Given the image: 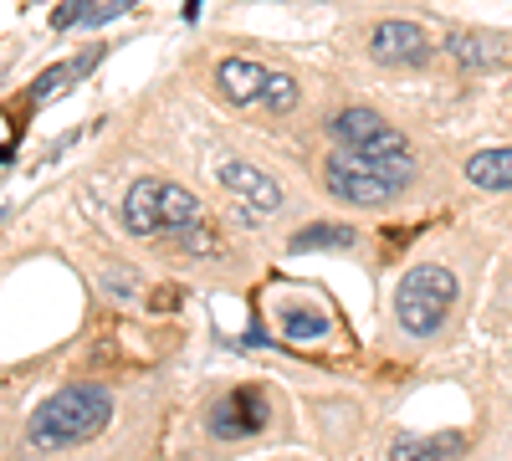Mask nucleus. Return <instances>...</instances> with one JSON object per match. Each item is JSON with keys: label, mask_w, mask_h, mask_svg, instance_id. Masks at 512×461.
I'll return each instance as SVG.
<instances>
[{"label": "nucleus", "mask_w": 512, "mask_h": 461, "mask_svg": "<svg viewBox=\"0 0 512 461\" xmlns=\"http://www.w3.org/2000/svg\"><path fill=\"white\" fill-rule=\"evenodd\" d=\"M113 415V395L93 380L82 385H67L57 395H47L36 410H31V426H26V441L36 451H67V446H82L93 441Z\"/></svg>", "instance_id": "f257e3e1"}, {"label": "nucleus", "mask_w": 512, "mask_h": 461, "mask_svg": "<svg viewBox=\"0 0 512 461\" xmlns=\"http://www.w3.org/2000/svg\"><path fill=\"white\" fill-rule=\"evenodd\" d=\"M456 303V277L436 262L425 267H410L395 287V318L405 333H415V339H431V333H441L446 313Z\"/></svg>", "instance_id": "f03ea898"}, {"label": "nucleus", "mask_w": 512, "mask_h": 461, "mask_svg": "<svg viewBox=\"0 0 512 461\" xmlns=\"http://www.w3.org/2000/svg\"><path fill=\"white\" fill-rule=\"evenodd\" d=\"M323 185H328V195H338V200H349V205H384V200H395L400 195V185L395 180H384L379 170H374V159H364V154H333L328 164H323Z\"/></svg>", "instance_id": "7ed1b4c3"}, {"label": "nucleus", "mask_w": 512, "mask_h": 461, "mask_svg": "<svg viewBox=\"0 0 512 461\" xmlns=\"http://www.w3.org/2000/svg\"><path fill=\"white\" fill-rule=\"evenodd\" d=\"M328 134L338 149H349V154H364V159H379V154H405V134L395 129V123H384L374 108H344L333 123H328Z\"/></svg>", "instance_id": "20e7f679"}, {"label": "nucleus", "mask_w": 512, "mask_h": 461, "mask_svg": "<svg viewBox=\"0 0 512 461\" xmlns=\"http://www.w3.org/2000/svg\"><path fill=\"white\" fill-rule=\"evenodd\" d=\"M369 57L374 62H390V67H420L431 57V41L415 21H379L369 31Z\"/></svg>", "instance_id": "39448f33"}, {"label": "nucleus", "mask_w": 512, "mask_h": 461, "mask_svg": "<svg viewBox=\"0 0 512 461\" xmlns=\"http://www.w3.org/2000/svg\"><path fill=\"white\" fill-rule=\"evenodd\" d=\"M210 436L216 441H241V436H256L267 426V400H262V390H236V395H226L216 410H210Z\"/></svg>", "instance_id": "423d86ee"}, {"label": "nucleus", "mask_w": 512, "mask_h": 461, "mask_svg": "<svg viewBox=\"0 0 512 461\" xmlns=\"http://www.w3.org/2000/svg\"><path fill=\"white\" fill-rule=\"evenodd\" d=\"M221 185L246 205V211H256V216H272V211H282V185L272 180V175H262L256 164H246V159H226L221 164Z\"/></svg>", "instance_id": "0eeeda50"}, {"label": "nucleus", "mask_w": 512, "mask_h": 461, "mask_svg": "<svg viewBox=\"0 0 512 461\" xmlns=\"http://www.w3.org/2000/svg\"><path fill=\"white\" fill-rule=\"evenodd\" d=\"M277 328L287 333V344H323L333 333V313L318 303H303V298H287V303H277Z\"/></svg>", "instance_id": "6e6552de"}, {"label": "nucleus", "mask_w": 512, "mask_h": 461, "mask_svg": "<svg viewBox=\"0 0 512 461\" xmlns=\"http://www.w3.org/2000/svg\"><path fill=\"white\" fill-rule=\"evenodd\" d=\"M267 67L262 62H251V57H226L221 67H216V82H221V93L231 98V103H262V93H267Z\"/></svg>", "instance_id": "1a4fd4ad"}, {"label": "nucleus", "mask_w": 512, "mask_h": 461, "mask_svg": "<svg viewBox=\"0 0 512 461\" xmlns=\"http://www.w3.org/2000/svg\"><path fill=\"white\" fill-rule=\"evenodd\" d=\"M441 47H446V57H451L456 67H466V72H487V67H502V62H507L502 41L477 36V31H451Z\"/></svg>", "instance_id": "9d476101"}, {"label": "nucleus", "mask_w": 512, "mask_h": 461, "mask_svg": "<svg viewBox=\"0 0 512 461\" xmlns=\"http://www.w3.org/2000/svg\"><path fill=\"white\" fill-rule=\"evenodd\" d=\"M123 226L134 236H159L164 231V216H159V180H134L123 200Z\"/></svg>", "instance_id": "9b49d317"}, {"label": "nucleus", "mask_w": 512, "mask_h": 461, "mask_svg": "<svg viewBox=\"0 0 512 461\" xmlns=\"http://www.w3.org/2000/svg\"><path fill=\"white\" fill-rule=\"evenodd\" d=\"M159 216H164V236L169 231H185V226H200L205 221V205L185 190V185H175V180H159Z\"/></svg>", "instance_id": "f8f14e48"}, {"label": "nucleus", "mask_w": 512, "mask_h": 461, "mask_svg": "<svg viewBox=\"0 0 512 461\" xmlns=\"http://www.w3.org/2000/svg\"><path fill=\"white\" fill-rule=\"evenodd\" d=\"M466 451V436L456 431H441V436H400L390 446L395 461H441V456H461Z\"/></svg>", "instance_id": "ddd939ff"}, {"label": "nucleus", "mask_w": 512, "mask_h": 461, "mask_svg": "<svg viewBox=\"0 0 512 461\" xmlns=\"http://www.w3.org/2000/svg\"><path fill=\"white\" fill-rule=\"evenodd\" d=\"M466 180L477 190H512V149H482L466 159Z\"/></svg>", "instance_id": "4468645a"}, {"label": "nucleus", "mask_w": 512, "mask_h": 461, "mask_svg": "<svg viewBox=\"0 0 512 461\" xmlns=\"http://www.w3.org/2000/svg\"><path fill=\"white\" fill-rule=\"evenodd\" d=\"M98 47L88 52V57H72V62H57V67H47L36 82H31V103H47V98H57L62 93V82H72V77H88L93 67H98Z\"/></svg>", "instance_id": "2eb2a0df"}, {"label": "nucleus", "mask_w": 512, "mask_h": 461, "mask_svg": "<svg viewBox=\"0 0 512 461\" xmlns=\"http://www.w3.org/2000/svg\"><path fill=\"white\" fill-rule=\"evenodd\" d=\"M328 246H354V226H328V221H318V226H303V231L287 241V251H328Z\"/></svg>", "instance_id": "dca6fc26"}, {"label": "nucleus", "mask_w": 512, "mask_h": 461, "mask_svg": "<svg viewBox=\"0 0 512 461\" xmlns=\"http://www.w3.org/2000/svg\"><path fill=\"white\" fill-rule=\"evenodd\" d=\"M262 108H267V113H292V108H297V82H292L287 72H272V77H267Z\"/></svg>", "instance_id": "f3484780"}, {"label": "nucleus", "mask_w": 512, "mask_h": 461, "mask_svg": "<svg viewBox=\"0 0 512 461\" xmlns=\"http://www.w3.org/2000/svg\"><path fill=\"white\" fill-rule=\"evenodd\" d=\"M88 6H93V0H62V6L52 11V26L67 31V26H77V21H88Z\"/></svg>", "instance_id": "a211bd4d"}, {"label": "nucleus", "mask_w": 512, "mask_h": 461, "mask_svg": "<svg viewBox=\"0 0 512 461\" xmlns=\"http://www.w3.org/2000/svg\"><path fill=\"white\" fill-rule=\"evenodd\" d=\"M139 6V0H108V6H98V11H88V21H82V26H108V21H118V16H128V11H134Z\"/></svg>", "instance_id": "6ab92c4d"}, {"label": "nucleus", "mask_w": 512, "mask_h": 461, "mask_svg": "<svg viewBox=\"0 0 512 461\" xmlns=\"http://www.w3.org/2000/svg\"><path fill=\"white\" fill-rule=\"evenodd\" d=\"M200 6H205V0H185V21H195V16H200Z\"/></svg>", "instance_id": "aec40b11"}, {"label": "nucleus", "mask_w": 512, "mask_h": 461, "mask_svg": "<svg viewBox=\"0 0 512 461\" xmlns=\"http://www.w3.org/2000/svg\"><path fill=\"white\" fill-rule=\"evenodd\" d=\"M11 159H16V149H11V144H0V164H11Z\"/></svg>", "instance_id": "412c9836"}, {"label": "nucleus", "mask_w": 512, "mask_h": 461, "mask_svg": "<svg viewBox=\"0 0 512 461\" xmlns=\"http://www.w3.org/2000/svg\"><path fill=\"white\" fill-rule=\"evenodd\" d=\"M0 221H6V205H0Z\"/></svg>", "instance_id": "4be33fe9"}]
</instances>
